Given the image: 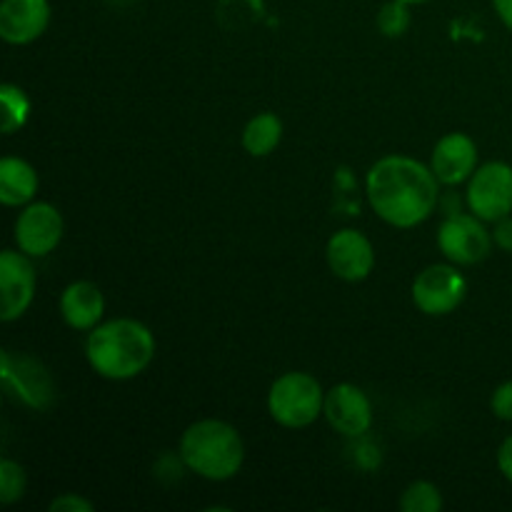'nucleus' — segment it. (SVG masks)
<instances>
[{
  "label": "nucleus",
  "mask_w": 512,
  "mask_h": 512,
  "mask_svg": "<svg viewBox=\"0 0 512 512\" xmlns=\"http://www.w3.org/2000/svg\"><path fill=\"white\" fill-rule=\"evenodd\" d=\"M433 168L408 155H385L368 170V203L380 220L400 230L415 228L433 215L438 205Z\"/></svg>",
  "instance_id": "f257e3e1"
},
{
  "label": "nucleus",
  "mask_w": 512,
  "mask_h": 512,
  "mask_svg": "<svg viewBox=\"0 0 512 512\" xmlns=\"http://www.w3.org/2000/svg\"><path fill=\"white\" fill-rule=\"evenodd\" d=\"M155 355V338L148 325L133 318H115L95 325L85 340L90 368L105 380L138 378Z\"/></svg>",
  "instance_id": "f03ea898"
},
{
  "label": "nucleus",
  "mask_w": 512,
  "mask_h": 512,
  "mask_svg": "<svg viewBox=\"0 0 512 512\" xmlns=\"http://www.w3.org/2000/svg\"><path fill=\"white\" fill-rule=\"evenodd\" d=\"M180 460L200 478L223 483L235 478L243 468V438L225 420H198L180 438Z\"/></svg>",
  "instance_id": "7ed1b4c3"
},
{
  "label": "nucleus",
  "mask_w": 512,
  "mask_h": 512,
  "mask_svg": "<svg viewBox=\"0 0 512 512\" xmlns=\"http://www.w3.org/2000/svg\"><path fill=\"white\" fill-rule=\"evenodd\" d=\"M325 390L310 373H285L270 385L268 413L283 428H308L320 418Z\"/></svg>",
  "instance_id": "20e7f679"
},
{
  "label": "nucleus",
  "mask_w": 512,
  "mask_h": 512,
  "mask_svg": "<svg viewBox=\"0 0 512 512\" xmlns=\"http://www.w3.org/2000/svg\"><path fill=\"white\" fill-rule=\"evenodd\" d=\"M0 378H3V388L15 400L33 410H48L58 398L53 375L38 358L28 353L3 350L0 353Z\"/></svg>",
  "instance_id": "39448f33"
},
{
  "label": "nucleus",
  "mask_w": 512,
  "mask_h": 512,
  "mask_svg": "<svg viewBox=\"0 0 512 512\" xmlns=\"http://www.w3.org/2000/svg\"><path fill=\"white\" fill-rule=\"evenodd\" d=\"M470 213L485 223H498L512 213V168L500 160L480 165L470 175L468 185Z\"/></svg>",
  "instance_id": "423d86ee"
},
{
  "label": "nucleus",
  "mask_w": 512,
  "mask_h": 512,
  "mask_svg": "<svg viewBox=\"0 0 512 512\" xmlns=\"http://www.w3.org/2000/svg\"><path fill=\"white\" fill-rule=\"evenodd\" d=\"M413 303L425 315H450L460 308L468 293L463 273L455 265H430L413 280Z\"/></svg>",
  "instance_id": "0eeeda50"
},
{
  "label": "nucleus",
  "mask_w": 512,
  "mask_h": 512,
  "mask_svg": "<svg viewBox=\"0 0 512 512\" xmlns=\"http://www.w3.org/2000/svg\"><path fill=\"white\" fill-rule=\"evenodd\" d=\"M478 215H450L440 223V253L455 265H475L485 260L493 248V235L485 230Z\"/></svg>",
  "instance_id": "6e6552de"
},
{
  "label": "nucleus",
  "mask_w": 512,
  "mask_h": 512,
  "mask_svg": "<svg viewBox=\"0 0 512 512\" xmlns=\"http://www.w3.org/2000/svg\"><path fill=\"white\" fill-rule=\"evenodd\" d=\"M63 215L50 203H30L15 220V245L30 258H45L63 240Z\"/></svg>",
  "instance_id": "1a4fd4ad"
},
{
  "label": "nucleus",
  "mask_w": 512,
  "mask_h": 512,
  "mask_svg": "<svg viewBox=\"0 0 512 512\" xmlns=\"http://www.w3.org/2000/svg\"><path fill=\"white\" fill-rule=\"evenodd\" d=\"M35 295V268L23 250L0 253V320L13 323L30 308Z\"/></svg>",
  "instance_id": "9d476101"
},
{
  "label": "nucleus",
  "mask_w": 512,
  "mask_h": 512,
  "mask_svg": "<svg viewBox=\"0 0 512 512\" xmlns=\"http://www.w3.org/2000/svg\"><path fill=\"white\" fill-rule=\"evenodd\" d=\"M323 415L335 433L360 438L373 425V403L358 385L340 383L325 393Z\"/></svg>",
  "instance_id": "9b49d317"
},
{
  "label": "nucleus",
  "mask_w": 512,
  "mask_h": 512,
  "mask_svg": "<svg viewBox=\"0 0 512 512\" xmlns=\"http://www.w3.org/2000/svg\"><path fill=\"white\" fill-rule=\"evenodd\" d=\"M325 258H328L330 270H333L340 280H348V283H360V280L368 278L375 268L373 243H370L360 230L353 228L340 230V233H335L333 238L328 240Z\"/></svg>",
  "instance_id": "f8f14e48"
},
{
  "label": "nucleus",
  "mask_w": 512,
  "mask_h": 512,
  "mask_svg": "<svg viewBox=\"0 0 512 512\" xmlns=\"http://www.w3.org/2000/svg\"><path fill=\"white\" fill-rule=\"evenodd\" d=\"M48 0H3L0 3V38L10 45H28L48 30Z\"/></svg>",
  "instance_id": "ddd939ff"
},
{
  "label": "nucleus",
  "mask_w": 512,
  "mask_h": 512,
  "mask_svg": "<svg viewBox=\"0 0 512 512\" xmlns=\"http://www.w3.org/2000/svg\"><path fill=\"white\" fill-rule=\"evenodd\" d=\"M430 168L443 185L465 183L478 170V145L465 133L445 135L435 145Z\"/></svg>",
  "instance_id": "4468645a"
},
{
  "label": "nucleus",
  "mask_w": 512,
  "mask_h": 512,
  "mask_svg": "<svg viewBox=\"0 0 512 512\" xmlns=\"http://www.w3.org/2000/svg\"><path fill=\"white\" fill-rule=\"evenodd\" d=\"M60 315L68 323V328L90 333L95 325L103 323L105 298L103 290L90 280H78L70 283L60 295Z\"/></svg>",
  "instance_id": "2eb2a0df"
},
{
  "label": "nucleus",
  "mask_w": 512,
  "mask_h": 512,
  "mask_svg": "<svg viewBox=\"0 0 512 512\" xmlns=\"http://www.w3.org/2000/svg\"><path fill=\"white\" fill-rule=\"evenodd\" d=\"M38 185V173L23 158L8 155V158L0 160V200H3V205H8V208L28 205L38 193Z\"/></svg>",
  "instance_id": "dca6fc26"
},
{
  "label": "nucleus",
  "mask_w": 512,
  "mask_h": 512,
  "mask_svg": "<svg viewBox=\"0 0 512 512\" xmlns=\"http://www.w3.org/2000/svg\"><path fill=\"white\" fill-rule=\"evenodd\" d=\"M283 140V120L275 113H258L243 130V148L253 158H265Z\"/></svg>",
  "instance_id": "f3484780"
},
{
  "label": "nucleus",
  "mask_w": 512,
  "mask_h": 512,
  "mask_svg": "<svg viewBox=\"0 0 512 512\" xmlns=\"http://www.w3.org/2000/svg\"><path fill=\"white\" fill-rule=\"evenodd\" d=\"M0 103H3V133L13 135L30 118V100L20 85H0Z\"/></svg>",
  "instance_id": "a211bd4d"
},
{
  "label": "nucleus",
  "mask_w": 512,
  "mask_h": 512,
  "mask_svg": "<svg viewBox=\"0 0 512 512\" xmlns=\"http://www.w3.org/2000/svg\"><path fill=\"white\" fill-rule=\"evenodd\" d=\"M400 510L403 512H438L443 510V493L438 485L428 480H418L410 485L400 498Z\"/></svg>",
  "instance_id": "6ab92c4d"
},
{
  "label": "nucleus",
  "mask_w": 512,
  "mask_h": 512,
  "mask_svg": "<svg viewBox=\"0 0 512 512\" xmlns=\"http://www.w3.org/2000/svg\"><path fill=\"white\" fill-rule=\"evenodd\" d=\"M25 495V470L15 460H0V503L13 505Z\"/></svg>",
  "instance_id": "aec40b11"
},
{
  "label": "nucleus",
  "mask_w": 512,
  "mask_h": 512,
  "mask_svg": "<svg viewBox=\"0 0 512 512\" xmlns=\"http://www.w3.org/2000/svg\"><path fill=\"white\" fill-rule=\"evenodd\" d=\"M378 28L380 33L388 35V38H400V35L408 33L410 28V8L403 0H390L380 8L378 13Z\"/></svg>",
  "instance_id": "412c9836"
},
{
  "label": "nucleus",
  "mask_w": 512,
  "mask_h": 512,
  "mask_svg": "<svg viewBox=\"0 0 512 512\" xmlns=\"http://www.w3.org/2000/svg\"><path fill=\"white\" fill-rule=\"evenodd\" d=\"M95 505L78 493H63L50 503V512H93Z\"/></svg>",
  "instance_id": "4be33fe9"
},
{
  "label": "nucleus",
  "mask_w": 512,
  "mask_h": 512,
  "mask_svg": "<svg viewBox=\"0 0 512 512\" xmlns=\"http://www.w3.org/2000/svg\"><path fill=\"white\" fill-rule=\"evenodd\" d=\"M490 408H493L495 418L512 423V380H508V383H503L495 390L493 400H490Z\"/></svg>",
  "instance_id": "5701e85b"
},
{
  "label": "nucleus",
  "mask_w": 512,
  "mask_h": 512,
  "mask_svg": "<svg viewBox=\"0 0 512 512\" xmlns=\"http://www.w3.org/2000/svg\"><path fill=\"white\" fill-rule=\"evenodd\" d=\"M493 243L498 245L500 250H505V253H512V218L498 220V225H495L493 230Z\"/></svg>",
  "instance_id": "b1692460"
},
{
  "label": "nucleus",
  "mask_w": 512,
  "mask_h": 512,
  "mask_svg": "<svg viewBox=\"0 0 512 512\" xmlns=\"http://www.w3.org/2000/svg\"><path fill=\"white\" fill-rule=\"evenodd\" d=\"M498 468H500V473H503L505 478H508L512 483V435H510V438H505L503 445H500Z\"/></svg>",
  "instance_id": "393cba45"
},
{
  "label": "nucleus",
  "mask_w": 512,
  "mask_h": 512,
  "mask_svg": "<svg viewBox=\"0 0 512 512\" xmlns=\"http://www.w3.org/2000/svg\"><path fill=\"white\" fill-rule=\"evenodd\" d=\"M493 8L498 18L512 30V0H493Z\"/></svg>",
  "instance_id": "a878e982"
},
{
  "label": "nucleus",
  "mask_w": 512,
  "mask_h": 512,
  "mask_svg": "<svg viewBox=\"0 0 512 512\" xmlns=\"http://www.w3.org/2000/svg\"><path fill=\"white\" fill-rule=\"evenodd\" d=\"M403 3H408V5H415V3H425V0H403Z\"/></svg>",
  "instance_id": "bb28decb"
},
{
  "label": "nucleus",
  "mask_w": 512,
  "mask_h": 512,
  "mask_svg": "<svg viewBox=\"0 0 512 512\" xmlns=\"http://www.w3.org/2000/svg\"><path fill=\"white\" fill-rule=\"evenodd\" d=\"M120 3H125V0H120Z\"/></svg>",
  "instance_id": "cd10ccee"
}]
</instances>
